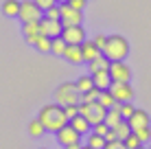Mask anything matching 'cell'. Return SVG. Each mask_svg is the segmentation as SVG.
Masks as SVG:
<instances>
[{
  "label": "cell",
  "instance_id": "cell-1",
  "mask_svg": "<svg viewBox=\"0 0 151 149\" xmlns=\"http://www.w3.org/2000/svg\"><path fill=\"white\" fill-rule=\"evenodd\" d=\"M37 119L42 121V125L46 127V132H59L64 125H68V119H66L64 105L59 103H48L40 110Z\"/></svg>",
  "mask_w": 151,
  "mask_h": 149
},
{
  "label": "cell",
  "instance_id": "cell-2",
  "mask_svg": "<svg viewBox=\"0 0 151 149\" xmlns=\"http://www.w3.org/2000/svg\"><path fill=\"white\" fill-rule=\"evenodd\" d=\"M103 55L110 61H125V57L129 55L127 37H123V35H107V44L103 48Z\"/></svg>",
  "mask_w": 151,
  "mask_h": 149
},
{
  "label": "cell",
  "instance_id": "cell-3",
  "mask_svg": "<svg viewBox=\"0 0 151 149\" xmlns=\"http://www.w3.org/2000/svg\"><path fill=\"white\" fill-rule=\"evenodd\" d=\"M55 103L59 105H70V103H81V94L77 90L75 81H64L55 90Z\"/></svg>",
  "mask_w": 151,
  "mask_h": 149
},
{
  "label": "cell",
  "instance_id": "cell-4",
  "mask_svg": "<svg viewBox=\"0 0 151 149\" xmlns=\"http://www.w3.org/2000/svg\"><path fill=\"white\" fill-rule=\"evenodd\" d=\"M79 114L86 116L92 125H96V123H103V121H105L107 107H103L99 101H92V103H79Z\"/></svg>",
  "mask_w": 151,
  "mask_h": 149
},
{
  "label": "cell",
  "instance_id": "cell-5",
  "mask_svg": "<svg viewBox=\"0 0 151 149\" xmlns=\"http://www.w3.org/2000/svg\"><path fill=\"white\" fill-rule=\"evenodd\" d=\"M20 22H35V20H42V9L33 0H20V13H18Z\"/></svg>",
  "mask_w": 151,
  "mask_h": 149
},
{
  "label": "cell",
  "instance_id": "cell-6",
  "mask_svg": "<svg viewBox=\"0 0 151 149\" xmlns=\"http://www.w3.org/2000/svg\"><path fill=\"white\" fill-rule=\"evenodd\" d=\"M110 92L114 94V99H116L118 103H127V101L134 99V88H132L129 81H112Z\"/></svg>",
  "mask_w": 151,
  "mask_h": 149
},
{
  "label": "cell",
  "instance_id": "cell-7",
  "mask_svg": "<svg viewBox=\"0 0 151 149\" xmlns=\"http://www.w3.org/2000/svg\"><path fill=\"white\" fill-rule=\"evenodd\" d=\"M59 9H61V24H64V27H75V24L83 22V11L72 9L68 2H61Z\"/></svg>",
  "mask_w": 151,
  "mask_h": 149
},
{
  "label": "cell",
  "instance_id": "cell-8",
  "mask_svg": "<svg viewBox=\"0 0 151 149\" xmlns=\"http://www.w3.org/2000/svg\"><path fill=\"white\" fill-rule=\"evenodd\" d=\"M55 138H57V143H59L61 147H68V145H72V143H81V134L70 125V123L64 125L59 132H55Z\"/></svg>",
  "mask_w": 151,
  "mask_h": 149
},
{
  "label": "cell",
  "instance_id": "cell-9",
  "mask_svg": "<svg viewBox=\"0 0 151 149\" xmlns=\"http://www.w3.org/2000/svg\"><path fill=\"white\" fill-rule=\"evenodd\" d=\"M61 37L66 40V44H81V42H86V29H83L81 24H75V27H64Z\"/></svg>",
  "mask_w": 151,
  "mask_h": 149
},
{
  "label": "cell",
  "instance_id": "cell-10",
  "mask_svg": "<svg viewBox=\"0 0 151 149\" xmlns=\"http://www.w3.org/2000/svg\"><path fill=\"white\" fill-rule=\"evenodd\" d=\"M107 70H110L112 81H129L132 79V68L125 61H112Z\"/></svg>",
  "mask_w": 151,
  "mask_h": 149
},
{
  "label": "cell",
  "instance_id": "cell-11",
  "mask_svg": "<svg viewBox=\"0 0 151 149\" xmlns=\"http://www.w3.org/2000/svg\"><path fill=\"white\" fill-rule=\"evenodd\" d=\"M61 31H64L61 20H48V18H42V20H40V33H42V35H48V37H59Z\"/></svg>",
  "mask_w": 151,
  "mask_h": 149
},
{
  "label": "cell",
  "instance_id": "cell-12",
  "mask_svg": "<svg viewBox=\"0 0 151 149\" xmlns=\"http://www.w3.org/2000/svg\"><path fill=\"white\" fill-rule=\"evenodd\" d=\"M22 33H24V37H27V42L31 46H35V42H37V37H40V20H35V22H24L22 24Z\"/></svg>",
  "mask_w": 151,
  "mask_h": 149
},
{
  "label": "cell",
  "instance_id": "cell-13",
  "mask_svg": "<svg viewBox=\"0 0 151 149\" xmlns=\"http://www.w3.org/2000/svg\"><path fill=\"white\" fill-rule=\"evenodd\" d=\"M127 121H129V125H132L134 132L140 130V127H149V125H151V119H149V114H147L145 110H136Z\"/></svg>",
  "mask_w": 151,
  "mask_h": 149
},
{
  "label": "cell",
  "instance_id": "cell-14",
  "mask_svg": "<svg viewBox=\"0 0 151 149\" xmlns=\"http://www.w3.org/2000/svg\"><path fill=\"white\" fill-rule=\"evenodd\" d=\"M92 79H94V86L99 90H110V86H112L110 70H96V73H92Z\"/></svg>",
  "mask_w": 151,
  "mask_h": 149
},
{
  "label": "cell",
  "instance_id": "cell-15",
  "mask_svg": "<svg viewBox=\"0 0 151 149\" xmlns=\"http://www.w3.org/2000/svg\"><path fill=\"white\" fill-rule=\"evenodd\" d=\"M81 53H83V61H92L94 57L101 55V48H96V44L92 42V40H86V42H81Z\"/></svg>",
  "mask_w": 151,
  "mask_h": 149
},
{
  "label": "cell",
  "instance_id": "cell-16",
  "mask_svg": "<svg viewBox=\"0 0 151 149\" xmlns=\"http://www.w3.org/2000/svg\"><path fill=\"white\" fill-rule=\"evenodd\" d=\"M64 57L70 64H81L83 61V53H81V44H68L64 50Z\"/></svg>",
  "mask_w": 151,
  "mask_h": 149
},
{
  "label": "cell",
  "instance_id": "cell-17",
  "mask_svg": "<svg viewBox=\"0 0 151 149\" xmlns=\"http://www.w3.org/2000/svg\"><path fill=\"white\" fill-rule=\"evenodd\" d=\"M68 123H70V125H72V127H75V130H77V132H79V134H81V136H83V134H90V132H92V123H90V121H88V119H86V116H81V114H77V116H75V119H70Z\"/></svg>",
  "mask_w": 151,
  "mask_h": 149
},
{
  "label": "cell",
  "instance_id": "cell-18",
  "mask_svg": "<svg viewBox=\"0 0 151 149\" xmlns=\"http://www.w3.org/2000/svg\"><path fill=\"white\" fill-rule=\"evenodd\" d=\"M121 121H123L121 103H116L114 107H110V110H107V114H105V123H107V127H110V130H114V127H116Z\"/></svg>",
  "mask_w": 151,
  "mask_h": 149
},
{
  "label": "cell",
  "instance_id": "cell-19",
  "mask_svg": "<svg viewBox=\"0 0 151 149\" xmlns=\"http://www.w3.org/2000/svg\"><path fill=\"white\" fill-rule=\"evenodd\" d=\"M110 64H112V61H110V59L105 57V55L101 53L99 57H94L92 61H88V68H90V75H92V73H96V70H107V68H110Z\"/></svg>",
  "mask_w": 151,
  "mask_h": 149
},
{
  "label": "cell",
  "instance_id": "cell-20",
  "mask_svg": "<svg viewBox=\"0 0 151 149\" xmlns=\"http://www.w3.org/2000/svg\"><path fill=\"white\" fill-rule=\"evenodd\" d=\"M0 11L7 15V18H18V13H20V0H4L2 7H0Z\"/></svg>",
  "mask_w": 151,
  "mask_h": 149
},
{
  "label": "cell",
  "instance_id": "cell-21",
  "mask_svg": "<svg viewBox=\"0 0 151 149\" xmlns=\"http://www.w3.org/2000/svg\"><path fill=\"white\" fill-rule=\"evenodd\" d=\"M75 86H77V90H79V94H83V92H88V90H92V88H96L92 75H81L79 79L75 81Z\"/></svg>",
  "mask_w": 151,
  "mask_h": 149
},
{
  "label": "cell",
  "instance_id": "cell-22",
  "mask_svg": "<svg viewBox=\"0 0 151 149\" xmlns=\"http://www.w3.org/2000/svg\"><path fill=\"white\" fill-rule=\"evenodd\" d=\"M86 145L92 149H103L105 147V136H99L94 132H90V134H86Z\"/></svg>",
  "mask_w": 151,
  "mask_h": 149
},
{
  "label": "cell",
  "instance_id": "cell-23",
  "mask_svg": "<svg viewBox=\"0 0 151 149\" xmlns=\"http://www.w3.org/2000/svg\"><path fill=\"white\" fill-rule=\"evenodd\" d=\"M66 46H68V44H66V40L61 37V35H59V37H53V40H50V53H53V55H59V57H64Z\"/></svg>",
  "mask_w": 151,
  "mask_h": 149
},
{
  "label": "cell",
  "instance_id": "cell-24",
  "mask_svg": "<svg viewBox=\"0 0 151 149\" xmlns=\"http://www.w3.org/2000/svg\"><path fill=\"white\" fill-rule=\"evenodd\" d=\"M114 132H116V136H118V140H125V138H127L129 134H132V125H129V121H121V123H118V125L116 127H114Z\"/></svg>",
  "mask_w": 151,
  "mask_h": 149
},
{
  "label": "cell",
  "instance_id": "cell-25",
  "mask_svg": "<svg viewBox=\"0 0 151 149\" xmlns=\"http://www.w3.org/2000/svg\"><path fill=\"white\" fill-rule=\"evenodd\" d=\"M29 134L33 136V138H40V136H44L46 134V127L42 125V121L40 119H33L29 123Z\"/></svg>",
  "mask_w": 151,
  "mask_h": 149
},
{
  "label": "cell",
  "instance_id": "cell-26",
  "mask_svg": "<svg viewBox=\"0 0 151 149\" xmlns=\"http://www.w3.org/2000/svg\"><path fill=\"white\" fill-rule=\"evenodd\" d=\"M99 103H101L103 107H107V110H110V107H114L118 103L116 99H114V94L110 90H101V94H99Z\"/></svg>",
  "mask_w": 151,
  "mask_h": 149
},
{
  "label": "cell",
  "instance_id": "cell-27",
  "mask_svg": "<svg viewBox=\"0 0 151 149\" xmlns=\"http://www.w3.org/2000/svg\"><path fill=\"white\" fill-rule=\"evenodd\" d=\"M50 40L53 37H48V35H40L37 42H35V48H37L40 53H50Z\"/></svg>",
  "mask_w": 151,
  "mask_h": 149
},
{
  "label": "cell",
  "instance_id": "cell-28",
  "mask_svg": "<svg viewBox=\"0 0 151 149\" xmlns=\"http://www.w3.org/2000/svg\"><path fill=\"white\" fill-rule=\"evenodd\" d=\"M99 94H101V90H99V88H92V90L83 92V94H81V103H92V101H99Z\"/></svg>",
  "mask_w": 151,
  "mask_h": 149
},
{
  "label": "cell",
  "instance_id": "cell-29",
  "mask_svg": "<svg viewBox=\"0 0 151 149\" xmlns=\"http://www.w3.org/2000/svg\"><path fill=\"white\" fill-rule=\"evenodd\" d=\"M138 138H140V143L142 145H147V143H151V127H140V130L134 132Z\"/></svg>",
  "mask_w": 151,
  "mask_h": 149
},
{
  "label": "cell",
  "instance_id": "cell-30",
  "mask_svg": "<svg viewBox=\"0 0 151 149\" xmlns=\"http://www.w3.org/2000/svg\"><path fill=\"white\" fill-rule=\"evenodd\" d=\"M44 18H48V20H61V9H59V4H53L50 9H46V11H44Z\"/></svg>",
  "mask_w": 151,
  "mask_h": 149
},
{
  "label": "cell",
  "instance_id": "cell-31",
  "mask_svg": "<svg viewBox=\"0 0 151 149\" xmlns=\"http://www.w3.org/2000/svg\"><path fill=\"white\" fill-rule=\"evenodd\" d=\"M125 147H127V149H136V147H140V145H142V143H140V138L136 136V134H134V132H132V134H129L127 138H125Z\"/></svg>",
  "mask_w": 151,
  "mask_h": 149
},
{
  "label": "cell",
  "instance_id": "cell-32",
  "mask_svg": "<svg viewBox=\"0 0 151 149\" xmlns=\"http://www.w3.org/2000/svg\"><path fill=\"white\" fill-rule=\"evenodd\" d=\"M134 112H136V107H134L132 101H127V103H121V114H123V119H125V121H127L129 116L134 114Z\"/></svg>",
  "mask_w": 151,
  "mask_h": 149
},
{
  "label": "cell",
  "instance_id": "cell-33",
  "mask_svg": "<svg viewBox=\"0 0 151 149\" xmlns=\"http://www.w3.org/2000/svg\"><path fill=\"white\" fill-rule=\"evenodd\" d=\"M64 112H66V119H75L79 114V103H70V105H64Z\"/></svg>",
  "mask_w": 151,
  "mask_h": 149
},
{
  "label": "cell",
  "instance_id": "cell-34",
  "mask_svg": "<svg viewBox=\"0 0 151 149\" xmlns=\"http://www.w3.org/2000/svg\"><path fill=\"white\" fill-rule=\"evenodd\" d=\"M92 132H94V134H99V136H105L107 132H110V127H107V123L103 121V123H96V125H92Z\"/></svg>",
  "mask_w": 151,
  "mask_h": 149
},
{
  "label": "cell",
  "instance_id": "cell-35",
  "mask_svg": "<svg viewBox=\"0 0 151 149\" xmlns=\"http://www.w3.org/2000/svg\"><path fill=\"white\" fill-rule=\"evenodd\" d=\"M92 42H94L96 48H101V53H103V48H105V44H107V35L99 33V35H94V40H92Z\"/></svg>",
  "mask_w": 151,
  "mask_h": 149
},
{
  "label": "cell",
  "instance_id": "cell-36",
  "mask_svg": "<svg viewBox=\"0 0 151 149\" xmlns=\"http://www.w3.org/2000/svg\"><path fill=\"white\" fill-rule=\"evenodd\" d=\"M33 2L37 4V7L42 9V11H46V9H50V7H53V4H59V2H57V0H33Z\"/></svg>",
  "mask_w": 151,
  "mask_h": 149
},
{
  "label": "cell",
  "instance_id": "cell-37",
  "mask_svg": "<svg viewBox=\"0 0 151 149\" xmlns=\"http://www.w3.org/2000/svg\"><path fill=\"white\" fill-rule=\"evenodd\" d=\"M86 2L88 0H68V4L72 9H77V11H83V9H86Z\"/></svg>",
  "mask_w": 151,
  "mask_h": 149
},
{
  "label": "cell",
  "instance_id": "cell-38",
  "mask_svg": "<svg viewBox=\"0 0 151 149\" xmlns=\"http://www.w3.org/2000/svg\"><path fill=\"white\" fill-rule=\"evenodd\" d=\"M103 149H127V147H125L123 140H112V143H105Z\"/></svg>",
  "mask_w": 151,
  "mask_h": 149
},
{
  "label": "cell",
  "instance_id": "cell-39",
  "mask_svg": "<svg viewBox=\"0 0 151 149\" xmlns=\"http://www.w3.org/2000/svg\"><path fill=\"white\" fill-rule=\"evenodd\" d=\"M112 140H118V136H116V132H114V130H110L105 134V143H112Z\"/></svg>",
  "mask_w": 151,
  "mask_h": 149
},
{
  "label": "cell",
  "instance_id": "cell-40",
  "mask_svg": "<svg viewBox=\"0 0 151 149\" xmlns=\"http://www.w3.org/2000/svg\"><path fill=\"white\" fill-rule=\"evenodd\" d=\"M83 145L81 143H72V145H68V147H64V149H81Z\"/></svg>",
  "mask_w": 151,
  "mask_h": 149
},
{
  "label": "cell",
  "instance_id": "cell-41",
  "mask_svg": "<svg viewBox=\"0 0 151 149\" xmlns=\"http://www.w3.org/2000/svg\"><path fill=\"white\" fill-rule=\"evenodd\" d=\"M136 149H149V147H145V145H140V147H136Z\"/></svg>",
  "mask_w": 151,
  "mask_h": 149
},
{
  "label": "cell",
  "instance_id": "cell-42",
  "mask_svg": "<svg viewBox=\"0 0 151 149\" xmlns=\"http://www.w3.org/2000/svg\"><path fill=\"white\" fill-rule=\"evenodd\" d=\"M81 149H92V147H88V145H83V147H81Z\"/></svg>",
  "mask_w": 151,
  "mask_h": 149
},
{
  "label": "cell",
  "instance_id": "cell-43",
  "mask_svg": "<svg viewBox=\"0 0 151 149\" xmlns=\"http://www.w3.org/2000/svg\"><path fill=\"white\" fill-rule=\"evenodd\" d=\"M57 2H59V4H61V2H68V0H57Z\"/></svg>",
  "mask_w": 151,
  "mask_h": 149
},
{
  "label": "cell",
  "instance_id": "cell-44",
  "mask_svg": "<svg viewBox=\"0 0 151 149\" xmlns=\"http://www.w3.org/2000/svg\"><path fill=\"white\" fill-rule=\"evenodd\" d=\"M40 149H46V147H40Z\"/></svg>",
  "mask_w": 151,
  "mask_h": 149
},
{
  "label": "cell",
  "instance_id": "cell-45",
  "mask_svg": "<svg viewBox=\"0 0 151 149\" xmlns=\"http://www.w3.org/2000/svg\"><path fill=\"white\" fill-rule=\"evenodd\" d=\"M149 149H151V143H149Z\"/></svg>",
  "mask_w": 151,
  "mask_h": 149
},
{
  "label": "cell",
  "instance_id": "cell-46",
  "mask_svg": "<svg viewBox=\"0 0 151 149\" xmlns=\"http://www.w3.org/2000/svg\"><path fill=\"white\" fill-rule=\"evenodd\" d=\"M61 149H64V147H61Z\"/></svg>",
  "mask_w": 151,
  "mask_h": 149
}]
</instances>
